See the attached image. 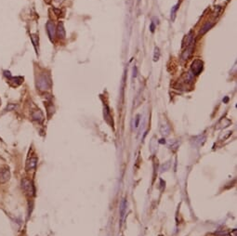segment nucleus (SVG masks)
Instances as JSON below:
<instances>
[{"label":"nucleus","mask_w":237,"mask_h":236,"mask_svg":"<svg viewBox=\"0 0 237 236\" xmlns=\"http://www.w3.org/2000/svg\"><path fill=\"white\" fill-rule=\"evenodd\" d=\"M47 31H48V36L51 40H53V38L55 36V34H56V28H55V25L52 22L48 21L47 22Z\"/></svg>","instance_id":"7"},{"label":"nucleus","mask_w":237,"mask_h":236,"mask_svg":"<svg viewBox=\"0 0 237 236\" xmlns=\"http://www.w3.org/2000/svg\"><path fill=\"white\" fill-rule=\"evenodd\" d=\"M31 39H32V42H33V44H34L35 50L37 51V44H38V42H39V38H38V36L36 35H31Z\"/></svg>","instance_id":"15"},{"label":"nucleus","mask_w":237,"mask_h":236,"mask_svg":"<svg viewBox=\"0 0 237 236\" xmlns=\"http://www.w3.org/2000/svg\"><path fill=\"white\" fill-rule=\"evenodd\" d=\"M159 57H160V51H159V48H155V55H153V61H156L159 60Z\"/></svg>","instance_id":"17"},{"label":"nucleus","mask_w":237,"mask_h":236,"mask_svg":"<svg viewBox=\"0 0 237 236\" xmlns=\"http://www.w3.org/2000/svg\"><path fill=\"white\" fill-rule=\"evenodd\" d=\"M22 188L25 194H27L28 196H33L35 194V187L33 182L29 180L28 178H23L22 180Z\"/></svg>","instance_id":"2"},{"label":"nucleus","mask_w":237,"mask_h":236,"mask_svg":"<svg viewBox=\"0 0 237 236\" xmlns=\"http://www.w3.org/2000/svg\"><path fill=\"white\" fill-rule=\"evenodd\" d=\"M9 81H10L14 86H19V85L22 84V83L23 78H22V77H10V78H9Z\"/></svg>","instance_id":"13"},{"label":"nucleus","mask_w":237,"mask_h":236,"mask_svg":"<svg viewBox=\"0 0 237 236\" xmlns=\"http://www.w3.org/2000/svg\"><path fill=\"white\" fill-rule=\"evenodd\" d=\"M160 132H161V134L163 136H166V135H168L169 132H170V127L168 125H166V124H163L160 126Z\"/></svg>","instance_id":"11"},{"label":"nucleus","mask_w":237,"mask_h":236,"mask_svg":"<svg viewBox=\"0 0 237 236\" xmlns=\"http://www.w3.org/2000/svg\"><path fill=\"white\" fill-rule=\"evenodd\" d=\"M126 203L125 200H123L122 203H121V206H120V219H121V222H123V220H124L125 212H126Z\"/></svg>","instance_id":"12"},{"label":"nucleus","mask_w":237,"mask_h":236,"mask_svg":"<svg viewBox=\"0 0 237 236\" xmlns=\"http://www.w3.org/2000/svg\"><path fill=\"white\" fill-rule=\"evenodd\" d=\"M155 24H153V22H152V24H151V27H150V29H151V31H152V32L155 31Z\"/></svg>","instance_id":"21"},{"label":"nucleus","mask_w":237,"mask_h":236,"mask_svg":"<svg viewBox=\"0 0 237 236\" xmlns=\"http://www.w3.org/2000/svg\"><path fill=\"white\" fill-rule=\"evenodd\" d=\"M37 157H31L29 158L28 160L26 161V167H25V168H26L27 171H31V170H34L35 169L36 167V165H37Z\"/></svg>","instance_id":"6"},{"label":"nucleus","mask_w":237,"mask_h":236,"mask_svg":"<svg viewBox=\"0 0 237 236\" xmlns=\"http://www.w3.org/2000/svg\"><path fill=\"white\" fill-rule=\"evenodd\" d=\"M137 76V68L134 67L133 68V78H135Z\"/></svg>","instance_id":"19"},{"label":"nucleus","mask_w":237,"mask_h":236,"mask_svg":"<svg viewBox=\"0 0 237 236\" xmlns=\"http://www.w3.org/2000/svg\"><path fill=\"white\" fill-rule=\"evenodd\" d=\"M57 35L60 38H64L65 37V30H64V26H63V23L60 22L58 24V27L56 29Z\"/></svg>","instance_id":"10"},{"label":"nucleus","mask_w":237,"mask_h":236,"mask_svg":"<svg viewBox=\"0 0 237 236\" xmlns=\"http://www.w3.org/2000/svg\"><path fill=\"white\" fill-rule=\"evenodd\" d=\"M203 66L204 63L201 60H195L191 66V71L193 73L194 75H198L202 71H203Z\"/></svg>","instance_id":"3"},{"label":"nucleus","mask_w":237,"mask_h":236,"mask_svg":"<svg viewBox=\"0 0 237 236\" xmlns=\"http://www.w3.org/2000/svg\"><path fill=\"white\" fill-rule=\"evenodd\" d=\"M194 40L191 42L189 46H187L185 48V50L182 52V55H181V59L183 61H186L188 60L190 57L193 54V51H194Z\"/></svg>","instance_id":"4"},{"label":"nucleus","mask_w":237,"mask_h":236,"mask_svg":"<svg viewBox=\"0 0 237 236\" xmlns=\"http://www.w3.org/2000/svg\"><path fill=\"white\" fill-rule=\"evenodd\" d=\"M194 41V36H193V32H190V33L184 37V39L182 41V47L183 48H186L187 46Z\"/></svg>","instance_id":"9"},{"label":"nucleus","mask_w":237,"mask_h":236,"mask_svg":"<svg viewBox=\"0 0 237 236\" xmlns=\"http://www.w3.org/2000/svg\"><path fill=\"white\" fill-rule=\"evenodd\" d=\"M10 178V171L9 167H3L0 169V183L7 182Z\"/></svg>","instance_id":"5"},{"label":"nucleus","mask_w":237,"mask_h":236,"mask_svg":"<svg viewBox=\"0 0 237 236\" xmlns=\"http://www.w3.org/2000/svg\"><path fill=\"white\" fill-rule=\"evenodd\" d=\"M104 118L105 120L107 121V123H109L110 125H113L112 123V117L110 115V113H109V111H108V108H104Z\"/></svg>","instance_id":"14"},{"label":"nucleus","mask_w":237,"mask_h":236,"mask_svg":"<svg viewBox=\"0 0 237 236\" xmlns=\"http://www.w3.org/2000/svg\"><path fill=\"white\" fill-rule=\"evenodd\" d=\"M178 9V6H174V8L172 9L171 10V20L172 21H174V19H175V13H176V10Z\"/></svg>","instance_id":"18"},{"label":"nucleus","mask_w":237,"mask_h":236,"mask_svg":"<svg viewBox=\"0 0 237 236\" xmlns=\"http://www.w3.org/2000/svg\"><path fill=\"white\" fill-rule=\"evenodd\" d=\"M17 108V105L16 104H13V103H9L7 107H6L5 109V112H9V111H13L14 109Z\"/></svg>","instance_id":"16"},{"label":"nucleus","mask_w":237,"mask_h":236,"mask_svg":"<svg viewBox=\"0 0 237 236\" xmlns=\"http://www.w3.org/2000/svg\"><path fill=\"white\" fill-rule=\"evenodd\" d=\"M50 77L46 74H41L36 79V87L41 91H46L50 87Z\"/></svg>","instance_id":"1"},{"label":"nucleus","mask_w":237,"mask_h":236,"mask_svg":"<svg viewBox=\"0 0 237 236\" xmlns=\"http://www.w3.org/2000/svg\"><path fill=\"white\" fill-rule=\"evenodd\" d=\"M139 115H137V117H136V122H135V126L136 127L139 126Z\"/></svg>","instance_id":"20"},{"label":"nucleus","mask_w":237,"mask_h":236,"mask_svg":"<svg viewBox=\"0 0 237 236\" xmlns=\"http://www.w3.org/2000/svg\"><path fill=\"white\" fill-rule=\"evenodd\" d=\"M32 118L35 121H37L38 123H42L44 121V115L40 110H36L32 113Z\"/></svg>","instance_id":"8"}]
</instances>
